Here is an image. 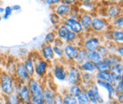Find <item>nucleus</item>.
I'll return each mask as SVG.
<instances>
[{
    "label": "nucleus",
    "mask_w": 123,
    "mask_h": 104,
    "mask_svg": "<svg viewBox=\"0 0 123 104\" xmlns=\"http://www.w3.org/2000/svg\"><path fill=\"white\" fill-rule=\"evenodd\" d=\"M108 22L104 18L100 17H92V22H91V26H90V31L100 34L106 32L108 27Z\"/></svg>",
    "instance_id": "8"
},
{
    "label": "nucleus",
    "mask_w": 123,
    "mask_h": 104,
    "mask_svg": "<svg viewBox=\"0 0 123 104\" xmlns=\"http://www.w3.org/2000/svg\"><path fill=\"white\" fill-rule=\"evenodd\" d=\"M111 41L115 42L117 44H122L123 42V32L122 29H113L109 30Z\"/></svg>",
    "instance_id": "19"
},
{
    "label": "nucleus",
    "mask_w": 123,
    "mask_h": 104,
    "mask_svg": "<svg viewBox=\"0 0 123 104\" xmlns=\"http://www.w3.org/2000/svg\"><path fill=\"white\" fill-rule=\"evenodd\" d=\"M64 44H65V43H64V41H63V40H61V39H59V38L56 37V38H55V40H54V41H53V46H58L63 47Z\"/></svg>",
    "instance_id": "50"
},
{
    "label": "nucleus",
    "mask_w": 123,
    "mask_h": 104,
    "mask_svg": "<svg viewBox=\"0 0 123 104\" xmlns=\"http://www.w3.org/2000/svg\"><path fill=\"white\" fill-rule=\"evenodd\" d=\"M16 79L14 76L6 71L0 72V92L2 96H6L14 93Z\"/></svg>",
    "instance_id": "1"
},
{
    "label": "nucleus",
    "mask_w": 123,
    "mask_h": 104,
    "mask_svg": "<svg viewBox=\"0 0 123 104\" xmlns=\"http://www.w3.org/2000/svg\"><path fill=\"white\" fill-rule=\"evenodd\" d=\"M55 104H63L62 95L59 93H56V95L55 97Z\"/></svg>",
    "instance_id": "51"
},
{
    "label": "nucleus",
    "mask_w": 123,
    "mask_h": 104,
    "mask_svg": "<svg viewBox=\"0 0 123 104\" xmlns=\"http://www.w3.org/2000/svg\"><path fill=\"white\" fill-rule=\"evenodd\" d=\"M71 9H72V6L60 3L59 4L53 7V11L55 14H57L58 17L63 19L68 17Z\"/></svg>",
    "instance_id": "15"
},
{
    "label": "nucleus",
    "mask_w": 123,
    "mask_h": 104,
    "mask_svg": "<svg viewBox=\"0 0 123 104\" xmlns=\"http://www.w3.org/2000/svg\"><path fill=\"white\" fill-rule=\"evenodd\" d=\"M95 93V98H96V100L98 101V104H102L104 101H105V99L104 98L101 96L100 93V90H99V87L97 86V84L95 83H93L92 84H91L90 87H89Z\"/></svg>",
    "instance_id": "27"
},
{
    "label": "nucleus",
    "mask_w": 123,
    "mask_h": 104,
    "mask_svg": "<svg viewBox=\"0 0 123 104\" xmlns=\"http://www.w3.org/2000/svg\"><path fill=\"white\" fill-rule=\"evenodd\" d=\"M115 94H123V80L113 84Z\"/></svg>",
    "instance_id": "42"
},
{
    "label": "nucleus",
    "mask_w": 123,
    "mask_h": 104,
    "mask_svg": "<svg viewBox=\"0 0 123 104\" xmlns=\"http://www.w3.org/2000/svg\"><path fill=\"white\" fill-rule=\"evenodd\" d=\"M92 16L88 13L80 14V18L78 19L82 28L83 29L84 32H88L90 31V26L92 19Z\"/></svg>",
    "instance_id": "16"
},
{
    "label": "nucleus",
    "mask_w": 123,
    "mask_h": 104,
    "mask_svg": "<svg viewBox=\"0 0 123 104\" xmlns=\"http://www.w3.org/2000/svg\"><path fill=\"white\" fill-rule=\"evenodd\" d=\"M110 76H111L113 84H115L118 81L123 80V75H119V74H117L112 71H110Z\"/></svg>",
    "instance_id": "46"
},
{
    "label": "nucleus",
    "mask_w": 123,
    "mask_h": 104,
    "mask_svg": "<svg viewBox=\"0 0 123 104\" xmlns=\"http://www.w3.org/2000/svg\"><path fill=\"white\" fill-rule=\"evenodd\" d=\"M31 101L35 104H48L43 97H31Z\"/></svg>",
    "instance_id": "49"
},
{
    "label": "nucleus",
    "mask_w": 123,
    "mask_h": 104,
    "mask_svg": "<svg viewBox=\"0 0 123 104\" xmlns=\"http://www.w3.org/2000/svg\"><path fill=\"white\" fill-rule=\"evenodd\" d=\"M115 100L117 101V103L118 104H123V94H115Z\"/></svg>",
    "instance_id": "53"
},
{
    "label": "nucleus",
    "mask_w": 123,
    "mask_h": 104,
    "mask_svg": "<svg viewBox=\"0 0 123 104\" xmlns=\"http://www.w3.org/2000/svg\"><path fill=\"white\" fill-rule=\"evenodd\" d=\"M25 69L26 70L28 74L30 76L31 78L34 77L35 76V72H34V62L33 61V59L31 58V57L28 55L26 57H25L24 58V60L22 61Z\"/></svg>",
    "instance_id": "18"
},
{
    "label": "nucleus",
    "mask_w": 123,
    "mask_h": 104,
    "mask_svg": "<svg viewBox=\"0 0 123 104\" xmlns=\"http://www.w3.org/2000/svg\"><path fill=\"white\" fill-rule=\"evenodd\" d=\"M95 76V80H100V81H107L110 84H113L112 80L110 76V71H96L94 73Z\"/></svg>",
    "instance_id": "21"
},
{
    "label": "nucleus",
    "mask_w": 123,
    "mask_h": 104,
    "mask_svg": "<svg viewBox=\"0 0 123 104\" xmlns=\"http://www.w3.org/2000/svg\"><path fill=\"white\" fill-rule=\"evenodd\" d=\"M49 66V62L43 59L41 56H38L34 61V72L35 77L38 78H43L46 76Z\"/></svg>",
    "instance_id": "5"
},
{
    "label": "nucleus",
    "mask_w": 123,
    "mask_h": 104,
    "mask_svg": "<svg viewBox=\"0 0 123 104\" xmlns=\"http://www.w3.org/2000/svg\"><path fill=\"white\" fill-rule=\"evenodd\" d=\"M82 72L75 64L70 65L67 68L66 81L70 85H80Z\"/></svg>",
    "instance_id": "4"
},
{
    "label": "nucleus",
    "mask_w": 123,
    "mask_h": 104,
    "mask_svg": "<svg viewBox=\"0 0 123 104\" xmlns=\"http://www.w3.org/2000/svg\"><path fill=\"white\" fill-rule=\"evenodd\" d=\"M78 36H79V35H77L74 32L69 30L68 34L66 35L65 40H64V43H66V44H74L75 42V41L77 40V39L78 38Z\"/></svg>",
    "instance_id": "32"
},
{
    "label": "nucleus",
    "mask_w": 123,
    "mask_h": 104,
    "mask_svg": "<svg viewBox=\"0 0 123 104\" xmlns=\"http://www.w3.org/2000/svg\"><path fill=\"white\" fill-rule=\"evenodd\" d=\"M52 47H53V53H54L55 56H56L58 58H64L63 47H61V46H53V45H52Z\"/></svg>",
    "instance_id": "36"
},
{
    "label": "nucleus",
    "mask_w": 123,
    "mask_h": 104,
    "mask_svg": "<svg viewBox=\"0 0 123 104\" xmlns=\"http://www.w3.org/2000/svg\"><path fill=\"white\" fill-rule=\"evenodd\" d=\"M97 0H81V1H93L95 2Z\"/></svg>",
    "instance_id": "58"
},
{
    "label": "nucleus",
    "mask_w": 123,
    "mask_h": 104,
    "mask_svg": "<svg viewBox=\"0 0 123 104\" xmlns=\"http://www.w3.org/2000/svg\"><path fill=\"white\" fill-rule=\"evenodd\" d=\"M12 9L13 12H19L21 9V7L18 4H14L12 6Z\"/></svg>",
    "instance_id": "54"
},
{
    "label": "nucleus",
    "mask_w": 123,
    "mask_h": 104,
    "mask_svg": "<svg viewBox=\"0 0 123 104\" xmlns=\"http://www.w3.org/2000/svg\"><path fill=\"white\" fill-rule=\"evenodd\" d=\"M14 78L16 81L19 84H26L31 78L30 76L28 74L25 69L23 61H18L16 65V70L14 73Z\"/></svg>",
    "instance_id": "6"
},
{
    "label": "nucleus",
    "mask_w": 123,
    "mask_h": 104,
    "mask_svg": "<svg viewBox=\"0 0 123 104\" xmlns=\"http://www.w3.org/2000/svg\"><path fill=\"white\" fill-rule=\"evenodd\" d=\"M62 24L66 26L70 31L74 32L77 35L83 34L84 32L83 29L82 28L80 22L77 19H73L69 18H65L63 19Z\"/></svg>",
    "instance_id": "9"
},
{
    "label": "nucleus",
    "mask_w": 123,
    "mask_h": 104,
    "mask_svg": "<svg viewBox=\"0 0 123 104\" xmlns=\"http://www.w3.org/2000/svg\"><path fill=\"white\" fill-rule=\"evenodd\" d=\"M2 97V95H1V92H0V98H1Z\"/></svg>",
    "instance_id": "61"
},
{
    "label": "nucleus",
    "mask_w": 123,
    "mask_h": 104,
    "mask_svg": "<svg viewBox=\"0 0 123 104\" xmlns=\"http://www.w3.org/2000/svg\"><path fill=\"white\" fill-rule=\"evenodd\" d=\"M69 29L66 26H64L63 24H60L59 26H57V29L55 31V34H56V37L61 39V40H63L64 41L66 37V35L68 34Z\"/></svg>",
    "instance_id": "25"
},
{
    "label": "nucleus",
    "mask_w": 123,
    "mask_h": 104,
    "mask_svg": "<svg viewBox=\"0 0 123 104\" xmlns=\"http://www.w3.org/2000/svg\"><path fill=\"white\" fill-rule=\"evenodd\" d=\"M95 66L96 71H111V70L105 64L103 63L102 59L98 61V62L95 63Z\"/></svg>",
    "instance_id": "40"
},
{
    "label": "nucleus",
    "mask_w": 123,
    "mask_h": 104,
    "mask_svg": "<svg viewBox=\"0 0 123 104\" xmlns=\"http://www.w3.org/2000/svg\"><path fill=\"white\" fill-rule=\"evenodd\" d=\"M102 104H118L117 103V101L115 100H113V101H104Z\"/></svg>",
    "instance_id": "55"
},
{
    "label": "nucleus",
    "mask_w": 123,
    "mask_h": 104,
    "mask_svg": "<svg viewBox=\"0 0 123 104\" xmlns=\"http://www.w3.org/2000/svg\"><path fill=\"white\" fill-rule=\"evenodd\" d=\"M13 11L12 9V6H7L4 8V12L3 13V16H2V19H8L9 18L11 17V15L12 14Z\"/></svg>",
    "instance_id": "45"
},
{
    "label": "nucleus",
    "mask_w": 123,
    "mask_h": 104,
    "mask_svg": "<svg viewBox=\"0 0 123 104\" xmlns=\"http://www.w3.org/2000/svg\"><path fill=\"white\" fill-rule=\"evenodd\" d=\"M62 98L63 104H78L76 98L67 94L66 93L62 95Z\"/></svg>",
    "instance_id": "33"
},
{
    "label": "nucleus",
    "mask_w": 123,
    "mask_h": 104,
    "mask_svg": "<svg viewBox=\"0 0 123 104\" xmlns=\"http://www.w3.org/2000/svg\"><path fill=\"white\" fill-rule=\"evenodd\" d=\"M87 52H88L86 49H84L83 48H82V47L80 48L76 59L74 61V63H75V65L79 66V65H80L81 64H83V62H85L86 61L88 60Z\"/></svg>",
    "instance_id": "26"
},
{
    "label": "nucleus",
    "mask_w": 123,
    "mask_h": 104,
    "mask_svg": "<svg viewBox=\"0 0 123 104\" xmlns=\"http://www.w3.org/2000/svg\"><path fill=\"white\" fill-rule=\"evenodd\" d=\"M26 84L29 88L31 97H43L45 86L38 78L35 76L32 77Z\"/></svg>",
    "instance_id": "3"
},
{
    "label": "nucleus",
    "mask_w": 123,
    "mask_h": 104,
    "mask_svg": "<svg viewBox=\"0 0 123 104\" xmlns=\"http://www.w3.org/2000/svg\"><path fill=\"white\" fill-rule=\"evenodd\" d=\"M123 9L122 6L119 4L113 3L110 6L107 8L106 10V16L110 19H114L116 17L123 14Z\"/></svg>",
    "instance_id": "13"
},
{
    "label": "nucleus",
    "mask_w": 123,
    "mask_h": 104,
    "mask_svg": "<svg viewBox=\"0 0 123 104\" xmlns=\"http://www.w3.org/2000/svg\"><path fill=\"white\" fill-rule=\"evenodd\" d=\"M56 38V34L55 32H49L46 35L45 38H44V41L45 44H53L54 40Z\"/></svg>",
    "instance_id": "38"
},
{
    "label": "nucleus",
    "mask_w": 123,
    "mask_h": 104,
    "mask_svg": "<svg viewBox=\"0 0 123 104\" xmlns=\"http://www.w3.org/2000/svg\"><path fill=\"white\" fill-rule=\"evenodd\" d=\"M49 19H50L51 23L53 25L56 26H59L60 24H62V21H63V19H61L60 17H58V16L57 14H55L54 12L52 13V14H51Z\"/></svg>",
    "instance_id": "34"
},
{
    "label": "nucleus",
    "mask_w": 123,
    "mask_h": 104,
    "mask_svg": "<svg viewBox=\"0 0 123 104\" xmlns=\"http://www.w3.org/2000/svg\"><path fill=\"white\" fill-rule=\"evenodd\" d=\"M109 57H110V59L111 61L112 66H113L117 64L123 63V58H121L116 53H110V54H109Z\"/></svg>",
    "instance_id": "35"
},
{
    "label": "nucleus",
    "mask_w": 123,
    "mask_h": 104,
    "mask_svg": "<svg viewBox=\"0 0 123 104\" xmlns=\"http://www.w3.org/2000/svg\"><path fill=\"white\" fill-rule=\"evenodd\" d=\"M112 26L115 27V29H123V14L116 17L115 19H112Z\"/></svg>",
    "instance_id": "37"
},
{
    "label": "nucleus",
    "mask_w": 123,
    "mask_h": 104,
    "mask_svg": "<svg viewBox=\"0 0 123 104\" xmlns=\"http://www.w3.org/2000/svg\"><path fill=\"white\" fill-rule=\"evenodd\" d=\"M53 77L60 82L66 81L67 78V68L63 64H55L53 68Z\"/></svg>",
    "instance_id": "11"
},
{
    "label": "nucleus",
    "mask_w": 123,
    "mask_h": 104,
    "mask_svg": "<svg viewBox=\"0 0 123 104\" xmlns=\"http://www.w3.org/2000/svg\"><path fill=\"white\" fill-rule=\"evenodd\" d=\"M16 65H17V64L14 63V61L9 62L7 64V66H6V69H7L6 72L12 76H14L15 70H16Z\"/></svg>",
    "instance_id": "44"
},
{
    "label": "nucleus",
    "mask_w": 123,
    "mask_h": 104,
    "mask_svg": "<svg viewBox=\"0 0 123 104\" xmlns=\"http://www.w3.org/2000/svg\"><path fill=\"white\" fill-rule=\"evenodd\" d=\"M79 69L80 70L81 72H87V73H95L96 72L95 69V63L87 60L80 65L78 66Z\"/></svg>",
    "instance_id": "22"
},
{
    "label": "nucleus",
    "mask_w": 123,
    "mask_h": 104,
    "mask_svg": "<svg viewBox=\"0 0 123 104\" xmlns=\"http://www.w3.org/2000/svg\"><path fill=\"white\" fill-rule=\"evenodd\" d=\"M0 104H4V100L3 96L1 98H0Z\"/></svg>",
    "instance_id": "57"
},
{
    "label": "nucleus",
    "mask_w": 123,
    "mask_h": 104,
    "mask_svg": "<svg viewBox=\"0 0 123 104\" xmlns=\"http://www.w3.org/2000/svg\"><path fill=\"white\" fill-rule=\"evenodd\" d=\"M1 19H2V17H1V14H0V21H1Z\"/></svg>",
    "instance_id": "60"
},
{
    "label": "nucleus",
    "mask_w": 123,
    "mask_h": 104,
    "mask_svg": "<svg viewBox=\"0 0 123 104\" xmlns=\"http://www.w3.org/2000/svg\"><path fill=\"white\" fill-rule=\"evenodd\" d=\"M95 83L97 84V86L100 88H105L107 92V97H108V100L109 101H113L115 100V89L113 84H110L107 81H100V80H95Z\"/></svg>",
    "instance_id": "14"
},
{
    "label": "nucleus",
    "mask_w": 123,
    "mask_h": 104,
    "mask_svg": "<svg viewBox=\"0 0 123 104\" xmlns=\"http://www.w3.org/2000/svg\"><path fill=\"white\" fill-rule=\"evenodd\" d=\"M100 44H101V40L100 37L91 36L82 41L81 47L86 49L87 52L96 51V49Z\"/></svg>",
    "instance_id": "10"
},
{
    "label": "nucleus",
    "mask_w": 123,
    "mask_h": 104,
    "mask_svg": "<svg viewBox=\"0 0 123 104\" xmlns=\"http://www.w3.org/2000/svg\"><path fill=\"white\" fill-rule=\"evenodd\" d=\"M80 4L82 6V7L85 8V10L89 9L92 10L95 6V2L93 1H80Z\"/></svg>",
    "instance_id": "41"
},
{
    "label": "nucleus",
    "mask_w": 123,
    "mask_h": 104,
    "mask_svg": "<svg viewBox=\"0 0 123 104\" xmlns=\"http://www.w3.org/2000/svg\"><path fill=\"white\" fill-rule=\"evenodd\" d=\"M78 104H91L87 94L86 93V91H82L76 97Z\"/></svg>",
    "instance_id": "28"
},
{
    "label": "nucleus",
    "mask_w": 123,
    "mask_h": 104,
    "mask_svg": "<svg viewBox=\"0 0 123 104\" xmlns=\"http://www.w3.org/2000/svg\"><path fill=\"white\" fill-rule=\"evenodd\" d=\"M14 93L17 95L19 99L24 104L31 101V95L27 84H19L16 81Z\"/></svg>",
    "instance_id": "2"
},
{
    "label": "nucleus",
    "mask_w": 123,
    "mask_h": 104,
    "mask_svg": "<svg viewBox=\"0 0 123 104\" xmlns=\"http://www.w3.org/2000/svg\"><path fill=\"white\" fill-rule=\"evenodd\" d=\"M80 10L79 9L78 6H72V9L69 12L67 18L78 20L80 18Z\"/></svg>",
    "instance_id": "29"
},
{
    "label": "nucleus",
    "mask_w": 123,
    "mask_h": 104,
    "mask_svg": "<svg viewBox=\"0 0 123 104\" xmlns=\"http://www.w3.org/2000/svg\"><path fill=\"white\" fill-rule=\"evenodd\" d=\"M35 104L32 101H29V103H27V104Z\"/></svg>",
    "instance_id": "59"
},
{
    "label": "nucleus",
    "mask_w": 123,
    "mask_h": 104,
    "mask_svg": "<svg viewBox=\"0 0 123 104\" xmlns=\"http://www.w3.org/2000/svg\"><path fill=\"white\" fill-rule=\"evenodd\" d=\"M41 58L48 62H51L55 60V56L53 53V47L51 44H44L41 49Z\"/></svg>",
    "instance_id": "12"
},
{
    "label": "nucleus",
    "mask_w": 123,
    "mask_h": 104,
    "mask_svg": "<svg viewBox=\"0 0 123 104\" xmlns=\"http://www.w3.org/2000/svg\"><path fill=\"white\" fill-rule=\"evenodd\" d=\"M95 79L94 73L82 72L81 78H80V85L85 90L89 88L91 84L95 83Z\"/></svg>",
    "instance_id": "17"
},
{
    "label": "nucleus",
    "mask_w": 123,
    "mask_h": 104,
    "mask_svg": "<svg viewBox=\"0 0 123 104\" xmlns=\"http://www.w3.org/2000/svg\"><path fill=\"white\" fill-rule=\"evenodd\" d=\"M87 58H88V60L93 63H96L98 61L102 59L100 55L98 53V52L96 51H90L87 52Z\"/></svg>",
    "instance_id": "30"
},
{
    "label": "nucleus",
    "mask_w": 123,
    "mask_h": 104,
    "mask_svg": "<svg viewBox=\"0 0 123 104\" xmlns=\"http://www.w3.org/2000/svg\"><path fill=\"white\" fill-rule=\"evenodd\" d=\"M4 12V8L2 7V6H0V14H3Z\"/></svg>",
    "instance_id": "56"
},
{
    "label": "nucleus",
    "mask_w": 123,
    "mask_h": 104,
    "mask_svg": "<svg viewBox=\"0 0 123 104\" xmlns=\"http://www.w3.org/2000/svg\"><path fill=\"white\" fill-rule=\"evenodd\" d=\"M55 95H56V92L54 90L49 87L44 88L43 93V98L48 104H55Z\"/></svg>",
    "instance_id": "20"
},
{
    "label": "nucleus",
    "mask_w": 123,
    "mask_h": 104,
    "mask_svg": "<svg viewBox=\"0 0 123 104\" xmlns=\"http://www.w3.org/2000/svg\"><path fill=\"white\" fill-rule=\"evenodd\" d=\"M96 52H98V53L100 55L101 58L107 57L110 54L109 50H108L107 47L106 46L105 44H102L98 47V49H96Z\"/></svg>",
    "instance_id": "31"
},
{
    "label": "nucleus",
    "mask_w": 123,
    "mask_h": 104,
    "mask_svg": "<svg viewBox=\"0 0 123 104\" xmlns=\"http://www.w3.org/2000/svg\"><path fill=\"white\" fill-rule=\"evenodd\" d=\"M111 71L119 74V75H123V63L120 64H117L113 66H112Z\"/></svg>",
    "instance_id": "43"
},
{
    "label": "nucleus",
    "mask_w": 123,
    "mask_h": 104,
    "mask_svg": "<svg viewBox=\"0 0 123 104\" xmlns=\"http://www.w3.org/2000/svg\"><path fill=\"white\" fill-rule=\"evenodd\" d=\"M86 93L87 94V96L88 97V98H89V100H90L91 104H98L97 100H96V98H95V96L94 92L90 88H88L86 90Z\"/></svg>",
    "instance_id": "39"
},
{
    "label": "nucleus",
    "mask_w": 123,
    "mask_h": 104,
    "mask_svg": "<svg viewBox=\"0 0 123 104\" xmlns=\"http://www.w3.org/2000/svg\"><path fill=\"white\" fill-rule=\"evenodd\" d=\"M80 0H61V3L69 5V6H78V4H80Z\"/></svg>",
    "instance_id": "47"
},
{
    "label": "nucleus",
    "mask_w": 123,
    "mask_h": 104,
    "mask_svg": "<svg viewBox=\"0 0 123 104\" xmlns=\"http://www.w3.org/2000/svg\"><path fill=\"white\" fill-rule=\"evenodd\" d=\"M4 100V104H26L24 102H22L19 98L14 93L6 96H3Z\"/></svg>",
    "instance_id": "23"
},
{
    "label": "nucleus",
    "mask_w": 123,
    "mask_h": 104,
    "mask_svg": "<svg viewBox=\"0 0 123 104\" xmlns=\"http://www.w3.org/2000/svg\"><path fill=\"white\" fill-rule=\"evenodd\" d=\"M44 3L51 7H55L61 3V0H43Z\"/></svg>",
    "instance_id": "48"
},
{
    "label": "nucleus",
    "mask_w": 123,
    "mask_h": 104,
    "mask_svg": "<svg viewBox=\"0 0 123 104\" xmlns=\"http://www.w3.org/2000/svg\"><path fill=\"white\" fill-rule=\"evenodd\" d=\"M81 46L74 44H66L63 46L64 58L69 62H74L76 59Z\"/></svg>",
    "instance_id": "7"
},
{
    "label": "nucleus",
    "mask_w": 123,
    "mask_h": 104,
    "mask_svg": "<svg viewBox=\"0 0 123 104\" xmlns=\"http://www.w3.org/2000/svg\"><path fill=\"white\" fill-rule=\"evenodd\" d=\"M82 87L80 85H70V86H68L66 88V93L70 96H74V97H77L80 92L82 91Z\"/></svg>",
    "instance_id": "24"
},
{
    "label": "nucleus",
    "mask_w": 123,
    "mask_h": 104,
    "mask_svg": "<svg viewBox=\"0 0 123 104\" xmlns=\"http://www.w3.org/2000/svg\"><path fill=\"white\" fill-rule=\"evenodd\" d=\"M116 54L120 56L121 58L123 57V44H118L117 51H116Z\"/></svg>",
    "instance_id": "52"
}]
</instances>
